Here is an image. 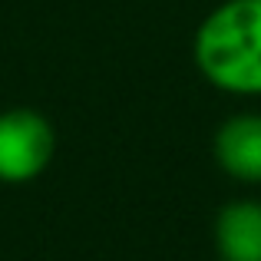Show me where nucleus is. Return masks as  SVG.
Wrapping results in <instances>:
<instances>
[{
    "instance_id": "1",
    "label": "nucleus",
    "mask_w": 261,
    "mask_h": 261,
    "mask_svg": "<svg viewBox=\"0 0 261 261\" xmlns=\"http://www.w3.org/2000/svg\"><path fill=\"white\" fill-rule=\"evenodd\" d=\"M198 73L231 96H261V0H222L192 43Z\"/></svg>"
},
{
    "instance_id": "2",
    "label": "nucleus",
    "mask_w": 261,
    "mask_h": 261,
    "mask_svg": "<svg viewBox=\"0 0 261 261\" xmlns=\"http://www.w3.org/2000/svg\"><path fill=\"white\" fill-rule=\"evenodd\" d=\"M57 155V133L37 109L0 113V182L23 185L46 172Z\"/></svg>"
},
{
    "instance_id": "3",
    "label": "nucleus",
    "mask_w": 261,
    "mask_h": 261,
    "mask_svg": "<svg viewBox=\"0 0 261 261\" xmlns=\"http://www.w3.org/2000/svg\"><path fill=\"white\" fill-rule=\"evenodd\" d=\"M215 162L242 185H261V113H235L212 139Z\"/></svg>"
},
{
    "instance_id": "4",
    "label": "nucleus",
    "mask_w": 261,
    "mask_h": 261,
    "mask_svg": "<svg viewBox=\"0 0 261 261\" xmlns=\"http://www.w3.org/2000/svg\"><path fill=\"white\" fill-rule=\"evenodd\" d=\"M218 261H261V198L225 202L215 215Z\"/></svg>"
}]
</instances>
